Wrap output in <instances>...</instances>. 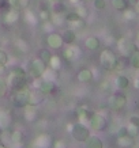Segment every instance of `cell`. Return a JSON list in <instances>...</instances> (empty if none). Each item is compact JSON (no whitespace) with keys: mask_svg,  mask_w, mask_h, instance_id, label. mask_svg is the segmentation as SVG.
Returning <instances> with one entry per match:
<instances>
[{"mask_svg":"<svg viewBox=\"0 0 139 148\" xmlns=\"http://www.w3.org/2000/svg\"><path fill=\"white\" fill-rule=\"evenodd\" d=\"M17 148H27V147H25V145H18Z\"/></svg>","mask_w":139,"mask_h":148,"instance_id":"52","label":"cell"},{"mask_svg":"<svg viewBox=\"0 0 139 148\" xmlns=\"http://www.w3.org/2000/svg\"><path fill=\"white\" fill-rule=\"evenodd\" d=\"M75 12L81 16V18L85 19L86 16H87V14H89V10H87V7L83 4H78L76 5V8H75Z\"/></svg>","mask_w":139,"mask_h":148,"instance_id":"34","label":"cell"},{"mask_svg":"<svg viewBox=\"0 0 139 148\" xmlns=\"http://www.w3.org/2000/svg\"><path fill=\"white\" fill-rule=\"evenodd\" d=\"M136 11H135L134 8H126L124 11H123V16H124V19L126 21H134L135 18H136Z\"/></svg>","mask_w":139,"mask_h":148,"instance_id":"33","label":"cell"},{"mask_svg":"<svg viewBox=\"0 0 139 148\" xmlns=\"http://www.w3.org/2000/svg\"><path fill=\"white\" fill-rule=\"evenodd\" d=\"M100 45H101V42L97 37L91 36V37H87L85 40V46L86 49L91 50V52H94V50H98L100 49Z\"/></svg>","mask_w":139,"mask_h":148,"instance_id":"21","label":"cell"},{"mask_svg":"<svg viewBox=\"0 0 139 148\" xmlns=\"http://www.w3.org/2000/svg\"><path fill=\"white\" fill-rule=\"evenodd\" d=\"M49 1L53 4V3H59V1H62V0H49Z\"/></svg>","mask_w":139,"mask_h":148,"instance_id":"50","label":"cell"},{"mask_svg":"<svg viewBox=\"0 0 139 148\" xmlns=\"http://www.w3.org/2000/svg\"><path fill=\"white\" fill-rule=\"evenodd\" d=\"M48 64H49V68L55 69V71H60L62 67H63V61H62L60 56H53V54H52V57L49 58Z\"/></svg>","mask_w":139,"mask_h":148,"instance_id":"25","label":"cell"},{"mask_svg":"<svg viewBox=\"0 0 139 148\" xmlns=\"http://www.w3.org/2000/svg\"><path fill=\"white\" fill-rule=\"evenodd\" d=\"M45 69H46V63L42 61L40 57L34 58L29 63V67H27V73L30 75V77H33L34 80H38L41 79V76L44 75Z\"/></svg>","mask_w":139,"mask_h":148,"instance_id":"4","label":"cell"},{"mask_svg":"<svg viewBox=\"0 0 139 148\" xmlns=\"http://www.w3.org/2000/svg\"><path fill=\"white\" fill-rule=\"evenodd\" d=\"M52 147L53 148H67V143H66V140H63V139H57V140H53Z\"/></svg>","mask_w":139,"mask_h":148,"instance_id":"38","label":"cell"},{"mask_svg":"<svg viewBox=\"0 0 139 148\" xmlns=\"http://www.w3.org/2000/svg\"><path fill=\"white\" fill-rule=\"evenodd\" d=\"M15 45H17V48H18V49L22 50L23 53H26L27 50H29V49H27V44L23 40H18L17 42H15Z\"/></svg>","mask_w":139,"mask_h":148,"instance_id":"40","label":"cell"},{"mask_svg":"<svg viewBox=\"0 0 139 148\" xmlns=\"http://www.w3.org/2000/svg\"><path fill=\"white\" fill-rule=\"evenodd\" d=\"M27 71L22 67H14L11 69V72L7 76V83H8V87L12 88V90H17V88H21V87H25L27 86Z\"/></svg>","mask_w":139,"mask_h":148,"instance_id":"1","label":"cell"},{"mask_svg":"<svg viewBox=\"0 0 139 148\" xmlns=\"http://www.w3.org/2000/svg\"><path fill=\"white\" fill-rule=\"evenodd\" d=\"M11 8L10 7V3H8V0H0V10L1 11H8V10Z\"/></svg>","mask_w":139,"mask_h":148,"instance_id":"44","label":"cell"},{"mask_svg":"<svg viewBox=\"0 0 139 148\" xmlns=\"http://www.w3.org/2000/svg\"><path fill=\"white\" fill-rule=\"evenodd\" d=\"M29 97H30V88H29V86L17 88V90H14L12 95H11V103H12L15 108L22 109L29 105Z\"/></svg>","mask_w":139,"mask_h":148,"instance_id":"2","label":"cell"},{"mask_svg":"<svg viewBox=\"0 0 139 148\" xmlns=\"http://www.w3.org/2000/svg\"><path fill=\"white\" fill-rule=\"evenodd\" d=\"M79 56H81V50L78 49V46H75L74 44H72V45H68L67 48L63 50V57L66 58L67 61H70V63L75 61Z\"/></svg>","mask_w":139,"mask_h":148,"instance_id":"14","label":"cell"},{"mask_svg":"<svg viewBox=\"0 0 139 148\" xmlns=\"http://www.w3.org/2000/svg\"><path fill=\"white\" fill-rule=\"evenodd\" d=\"M71 4H74V5H78V4H81V3H83L85 0H68Z\"/></svg>","mask_w":139,"mask_h":148,"instance_id":"46","label":"cell"},{"mask_svg":"<svg viewBox=\"0 0 139 148\" xmlns=\"http://www.w3.org/2000/svg\"><path fill=\"white\" fill-rule=\"evenodd\" d=\"M68 129L71 132L72 139L76 140L78 143H85L86 140L90 137V135H91L90 128L87 125H85V124H82V122L74 124V125H71Z\"/></svg>","mask_w":139,"mask_h":148,"instance_id":"3","label":"cell"},{"mask_svg":"<svg viewBox=\"0 0 139 148\" xmlns=\"http://www.w3.org/2000/svg\"><path fill=\"white\" fill-rule=\"evenodd\" d=\"M127 130H128V135L130 136H132L134 139H136L139 136V128L138 126H134V125H127Z\"/></svg>","mask_w":139,"mask_h":148,"instance_id":"36","label":"cell"},{"mask_svg":"<svg viewBox=\"0 0 139 148\" xmlns=\"http://www.w3.org/2000/svg\"><path fill=\"white\" fill-rule=\"evenodd\" d=\"M0 148H7V145H6V144H3V143H0Z\"/></svg>","mask_w":139,"mask_h":148,"instance_id":"51","label":"cell"},{"mask_svg":"<svg viewBox=\"0 0 139 148\" xmlns=\"http://www.w3.org/2000/svg\"><path fill=\"white\" fill-rule=\"evenodd\" d=\"M117 61V56L113 53V50L111 49H104L100 54V63L106 71H113V67Z\"/></svg>","mask_w":139,"mask_h":148,"instance_id":"7","label":"cell"},{"mask_svg":"<svg viewBox=\"0 0 139 148\" xmlns=\"http://www.w3.org/2000/svg\"><path fill=\"white\" fill-rule=\"evenodd\" d=\"M111 4L116 11L123 12L126 8H128V1L127 0H111Z\"/></svg>","mask_w":139,"mask_h":148,"instance_id":"28","label":"cell"},{"mask_svg":"<svg viewBox=\"0 0 139 148\" xmlns=\"http://www.w3.org/2000/svg\"><path fill=\"white\" fill-rule=\"evenodd\" d=\"M53 144V139L46 133H41L33 140V147L34 148H50Z\"/></svg>","mask_w":139,"mask_h":148,"instance_id":"10","label":"cell"},{"mask_svg":"<svg viewBox=\"0 0 139 148\" xmlns=\"http://www.w3.org/2000/svg\"><path fill=\"white\" fill-rule=\"evenodd\" d=\"M62 36H63V41H64L66 45H72V44H75L76 32L74 29H67V30H64V33Z\"/></svg>","mask_w":139,"mask_h":148,"instance_id":"22","label":"cell"},{"mask_svg":"<svg viewBox=\"0 0 139 148\" xmlns=\"http://www.w3.org/2000/svg\"><path fill=\"white\" fill-rule=\"evenodd\" d=\"M45 97L46 95L40 90V88H33L30 90V97H29V105H33V106H38L45 101Z\"/></svg>","mask_w":139,"mask_h":148,"instance_id":"13","label":"cell"},{"mask_svg":"<svg viewBox=\"0 0 139 148\" xmlns=\"http://www.w3.org/2000/svg\"><path fill=\"white\" fill-rule=\"evenodd\" d=\"M85 148H104V141L98 136L90 135V137L85 141Z\"/></svg>","mask_w":139,"mask_h":148,"instance_id":"19","label":"cell"},{"mask_svg":"<svg viewBox=\"0 0 139 148\" xmlns=\"http://www.w3.org/2000/svg\"><path fill=\"white\" fill-rule=\"evenodd\" d=\"M36 87L37 88H40L45 95H49L52 94L55 90H56V84H55V82L52 80H45V79H41L40 82H37L36 83Z\"/></svg>","mask_w":139,"mask_h":148,"instance_id":"15","label":"cell"},{"mask_svg":"<svg viewBox=\"0 0 139 148\" xmlns=\"http://www.w3.org/2000/svg\"><path fill=\"white\" fill-rule=\"evenodd\" d=\"M134 86H135V88H136V90H139V79H135L134 80Z\"/></svg>","mask_w":139,"mask_h":148,"instance_id":"49","label":"cell"},{"mask_svg":"<svg viewBox=\"0 0 139 148\" xmlns=\"http://www.w3.org/2000/svg\"><path fill=\"white\" fill-rule=\"evenodd\" d=\"M50 15H52V11L49 8H41L40 12H38V19L42 21V22H46V21H50Z\"/></svg>","mask_w":139,"mask_h":148,"instance_id":"31","label":"cell"},{"mask_svg":"<svg viewBox=\"0 0 139 148\" xmlns=\"http://www.w3.org/2000/svg\"><path fill=\"white\" fill-rule=\"evenodd\" d=\"M23 117H25V120L29 122H33L36 120L37 117V106H33V105H27L23 108Z\"/></svg>","mask_w":139,"mask_h":148,"instance_id":"18","label":"cell"},{"mask_svg":"<svg viewBox=\"0 0 139 148\" xmlns=\"http://www.w3.org/2000/svg\"><path fill=\"white\" fill-rule=\"evenodd\" d=\"M21 19V11H17V10L10 8L8 11H6L4 15H3V22L7 26H11V25H15Z\"/></svg>","mask_w":139,"mask_h":148,"instance_id":"12","label":"cell"},{"mask_svg":"<svg viewBox=\"0 0 139 148\" xmlns=\"http://www.w3.org/2000/svg\"><path fill=\"white\" fill-rule=\"evenodd\" d=\"M89 126L93 130H95V132H102V130H105L108 128L106 117L102 116V114H100V113H94L89 122Z\"/></svg>","mask_w":139,"mask_h":148,"instance_id":"8","label":"cell"},{"mask_svg":"<svg viewBox=\"0 0 139 148\" xmlns=\"http://www.w3.org/2000/svg\"><path fill=\"white\" fill-rule=\"evenodd\" d=\"M128 124H130V125H134V126H138L139 128V116H136V114L130 116V118H128Z\"/></svg>","mask_w":139,"mask_h":148,"instance_id":"42","label":"cell"},{"mask_svg":"<svg viewBox=\"0 0 139 148\" xmlns=\"http://www.w3.org/2000/svg\"><path fill=\"white\" fill-rule=\"evenodd\" d=\"M0 64H4V65L8 64V54L3 49H0Z\"/></svg>","mask_w":139,"mask_h":148,"instance_id":"41","label":"cell"},{"mask_svg":"<svg viewBox=\"0 0 139 148\" xmlns=\"http://www.w3.org/2000/svg\"><path fill=\"white\" fill-rule=\"evenodd\" d=\"M115 84H116L119 90H126V88L130 87V77L126 76V75H117Z\"/></svg>","mask_w":139,"mask_h":148,"instance_id":"23","label":"cell"},{"mask_svg":"<svg viewBox=\"0 0 139 148\" xmlns=\"http://www.w3.org/2000/svg\"><path fill=\"white\" fill-rule=\"evenodd\" d=\"M46 44L49 48L52 49H60V48H63L64 45V41H63V36L62 34H59V33H49L48 37H46Z\"/></svg>","mask_w":139,"mask_h":148,"instance_id":"9","label":"cell"},{"mask_svg":"<svg viewBox=\"0 0 139 148\" xmlns=\"http://www.w3.org/2000/svg\"><path fill=\"white\" fill-rule=\"evenodd\" d=\"M117 49H119V52H120L123 57L128 58L136 50V45H135L134 41L128 38V37H120L117 40Z\"/></svg>","mask_w":139,"mask_h":148,"instance_id":"5","label":"cell"},{"mask_svg":"<svg viewBox=\"0 0 139 148\" xmlns=\"http://www.w3.org/2000/svg\"><path fill=\"white\" fill-rule=\"evenodd\" d=\"M127 105V97L123 92H115L108 99V106L113 112H120L126 108Z\"/></svg>","mask_w":139,"mask_h":148,"instance_id":"6","label":"cell"},{"mask_svg":"<svg viewBox=\"0 0 139 148\" xmlns=\"http://www.w3.org/2000/svg\"><path fill=\"white\" fill-rule=\"evenodd\" d=\"M57 72L59 71H55V69H52V68H48L46 67V69H45L44 75L41 76V79H45V80H52V82H56L57 80Z\"/></svg>","mask_w":139,"mask_h":148,"instance_id":"27","label":"cell"},{"mask_svg":"<svg viewBox=\"0 0 139 148\" xmlns=\"http://www.w3.org/2000/svg\"><path fill=\"white\" fill-rule=\"evenodd\" d=\"M38 57H40L42 61L48 63V61H49V58L52 57V53H50L49 49H46V48H42V49H40V52H38Z\"/></svg>","mask_w":139,"mask_h":148,"instance_id":"32","label":"cell"},{"mask_svg":"<svg viewBox=\"0 0 139 148\" xmlns=\"http://www.w3.org/2000/svg\"><path fill=\"white\" fill-rule=\"evenodd\" d=\"M8 83H7V79H4L3 76H0V98H4L7 92H8Z\"/></svg>","mask_w":139,"mask_h":148,"instance_id":"30","label":"cell"},{"mask_svg":"<svg viewBox=\"0 0 139 148\" xmlns=\"http://www.w3.org/2000/svg\"><path fill=\"white\" fill-rule=\"evenodd\" d=\"M101 90L104 91V92H111L112 91V86H111V83L109 82H102L101 83Z\"/></svg>","mask_w":139,"mask_h":148,"instance_id":"43","label":"cell"},{"mask_svg":"<svg viewBox=\"0 0 139 148\" xmlns=\"http://www.w3.org/2000/svg\"><path fill=\"white\" fill-rule=\"evenodd\" d=\"M134 10L136 11V14L139 15V0H136V3L134 4Z\"/></svg>","mask_w":139,"mask_h":148,"instance_id":"48","label":"cell"},{"mask_svg":"<svg viewBox=\"0 0 139 148\" xmlns=\"http://www.w3.org/2000/svg\"><path fill=\"white\" fill-rule=\"evenodd\" d=\"M93 5H94L95 10L98 11H102L106 7V0H93Z\"/></svg>","mask_w":139,"mask_h":148,"instance_id":"37","label":"cell"},{"mask_svg":"<svg viewBox=\"0 0 139 148\" xmlns=\"http://www.w3.org/2000/svg\"><path fill=\"white\" fill-rule=\"evenodd\" d=\"M124 69V60L123 58H117V61L116 64H115V67H113V71H116V72H120Z\"/></svg>","mask_w":139,"mask_h":148,"instance_id":"39","label":"cell"},{"mask_svg":"<svg viewBox=\"0 0 139 148\" xmlns=\"http://www.w3.org/2000/svg\"><path fill=\"white\" fill-rule=\"evenodd\" d=\"M95 112H93L91 109H87V108H81L78 112H76V116H78V121L82 122V124H89L91 117L94 114Z\"/></svg>","mask_w":139,"mask_h":148,"instance_id":"16","label":"cell"},{"mask_svg":"<svg viewBox=\"0 0 139 148\" xmlns=\"http://www.w3.org/2000/svg\"><path fill=\"white\" fill-rule=\"evenodd\" d=\"M117 136H124V135H128V130H127V125H121L119 126V129H117Z\"/></svg>","mask_w":139,"mask_h":148,"instance_id":"45","label":"cell"},{"mask_svg":"<svg viewBox=\"0 0 139 148\" xmlns=\"http://www.w3.org/2000/svg\"><path fill=\"white\" fill-rule=\"evenodd\" d=\"M25 19H26V22L30 23V25H36L37 23V16L33 14V11H26V14H25Z\"/></svg>","mask_w":139,"mask_h":148,"instance_id":"35","label":"cell"},{"mask_svg":"<svg viewBox=\"0 0 139 148\" xmlns=\"http://www.w3.org/2000/svg\"><path fill=\"white\" fill-rule=\"evenodd\" d=\"M117 145L120 148H134L135 145V139L130 135L124 136H117Z\"/></svg>","mask_w":139,"mask_h":148,"instance_id":"17","label":"cell"},{"mask_svg":"<svg viewBox=\"0 0 139 148\" xmlns=\"http://www.w3.org/2000/svg\"><path fill=\"white\" fill-rule=\"evenodd\" d=\"M136 40H138V42H139V32H138V34H136Z\"/></svg>","mask_w":139,"mask_h":148,"instance_id":"53","label":"cell"},{"mask_svg":"<svg viewBox=\"0 0 139 148\" xmlns=\"http://www.w3.org/2000/svg\"><path fill=\"white\" fill-rule=\"evenodd\" d=\"M0 132H1V130H0Z\"/></svg>","mask_w":139,"mask_h":148,"instance_id":"54","label":"cell"},{"mask_svg":"<svg viewBox=\"0 0 139 148\" xmlns=\"http://www.w3.org/2000/svg\"><path fill=\"white\" fill-rule=\"evenodd\" d=\"M12 116L7 109H0V130H7L11 128Z\"/></svg>","mask_w":139,"mask_h":148,"instance_id":"11","label":"cell"},{"mask_svg":"<svg viewBox=\"0 0 139 148\" xmlns=\"http://www.w3.org/2000/svg\"><path fill=\"white\" fill-rule=\"evenodd\" d=\"M23 141V133L21 130L15 129L11 130V144H15V145H21Z\"/></svg>","mask_w":139,"mask_h":148,"instance_id":"26","label":"cell"},{"mask_svg":"<svg viewBox=\"0 0 139 148\" xmlns=\"http://www.w3.org/2000/svg\"><path fill=\"white\" fill-rule=\"evenodd\" d=\"M76 77H78V80L81 82V83H87V82L93 80L94 75H93V71H91V69H89V68H83V69H81V71L78 72Z\"/></svg>","mask_w":139,"mask_h":148,"instance_id":"20","label":"cell"},{"mask_svg":"<svg viewBox=\"0 0 139 148\" xmlns=\"http://www.w3.org/2000/svg\"><path fill=\"white\" fill-rule=\"evenodd\" d=\"M10 7L17 11H25L29 7V0H8Z\"/></svg>","mask_w":139,"mask_h":148,"instance_id":"24","label":"cell"},{"mask_svg":"<svg viewBox=\"0 0 139 148\" xmlns=\"http://www.w3.org/2000/svg\"><path fill=\"white\" fill-rule=\"evenodd\" d=\"M128 61H130V65L134 69H139V49H136L134 53L128 57Z\"/></svg>","mask_w":139,"mask_h":148,"instance_id":"29","label":"cell"},{"mask_svg":"<svg viewBox=\"0 0 139 148\" xmlns=\"http://www.w3.org/2000/svg\"><path fill=\"white\" fill-rule=\"evenodd\" d=\"M4 72H6V65L4 64H0V76H1Z\"/></svg>","mask_w":139,"mask_h":148,"instance_id":"47","label":"cell"}]
</instances>
